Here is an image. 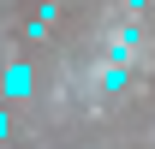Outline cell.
Masks as SVG:
<instances>
[{"label":"cell","instance_id":"obj_2","mask_svg":"<svg viewBox=\"0 0 155 149\" xmlns=\"http://www.w3.org/2000/svg\"><path fill=\"white\" fill-rule=\"evenodd\" d=\"M101 90H125V66H107L101 72Z\"/></svg>","mask_w":155,"mask_h":149},{"label":"cell","instance_id":"obj_4","mask_svg":"<svg viewBox=\"0 0 155 149\" xmlns=\"http://www.w3.org/2000/svg\"><path fill=\"white\" fill-rule=\"evenodd\" d=\"M125 6H131V12H137V6H143V0H125Z\"/></svg>","mask_w":155,"mask_h":149},{"label":"cell","instance_id":"obj_1","mask_svg":"<svg viewBox=\"0 0 155 149\" xmlns=\"http://www.w3.org/2000/svg\"><path fill=\"white\" fill-rule=\"evenodd\" d=\"M0 90L12 95V101H18V95H30V66H6V72H0Z\"/></svg>","mask_w":155,"mask_h":149},{"label":"cell","instance_id":"obj_3","mask_svg":"<svg viewBox=\"0 0 155 149\" xmlns=\"http://www.w3.org/2000/svg\"><path fill=\"white\" fill-rule=\"evenodd\" d=\"M0 137H6V113H0Z\"/></svg>","mask_w":155,"mask_h":149}]
</instances>
